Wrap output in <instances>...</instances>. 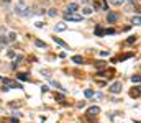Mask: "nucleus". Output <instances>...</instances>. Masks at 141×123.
Segmentation results:
<instances>
[{
    "instance_id": "obj_7",
    "label": "nucleus",
    "mask_w": 141,
    "mask_h": 123,
    "mask_svg": "<svg viewBox=\"0 0 141 123\" xmlns=\"http://www.w3.org/2000/svg\"><path fill=\"white\" fill-rule=\"evenodd\" d=\"M52 39H54V43H56V45L63 46V48H66V49H67V48H69V45H67V43H66V41H63V39H61V38H58V36H52Z\"/></svg>"
},
{
    "instance_id": "obj_24",
    "label": "nucleus",
    "mask_w": 141,
    "mask_h": 123,
    "mask_svg": "<svg viewBox=\"0 0 141 123\" xmlns=\"http://www.w3.org/2000/svg\"><path fill=\"white\" fill-rule=\"evenodd\" d=\"M41 74H45L46 79H51V76H49V72H48V71H41Z\"/></svg>"
},
{
    "instance_id": "obj_11",
    "label": "nucleus",
    "mask_w": 141,
    "mask_h": 123,
    "mask_svg": "<svg viewBox=\"0 0 141 123\" xmlns=\"http://www.w3.org/2000/svg\"><path fill=\"white\" fill-rule=\"evenodd\" d=\"M105 34V30L102 26H95V36H103Z\"/></svg>"
},
{
    "instance_id": "obj_14",
    "label": "nucleus",
    "mask_w": 141,
    "mask_h": 123,
    "mask_svg": "<svg viewBox=\"0 0 141 123\" xmlns=\"http://www.w3.org/2000/svg\"><path fill=\"white\" fill-rule=\"evenodd\" d=\"M20 79V81H23V82H26V81H30V77H28V74H25V72H21V74H18V76H16Z\"/></svg>"
},
{
    "instance_id": "obj_27",
    "label": "nucleus",
    "mask_w": 141,
    "mask_h": 123,
    "mask_svg": "<svg viewBox=\"0 0 141 123\" xmlns=\"http://www.w3.org/2000/svg\"><path fill=\"white\" fill-rule=\"evenodd\" d=\"M128 2H130V3H135V2H136V0H128Z\"/></svg>"
},
{
    "instance_id": "obj_15",
    "label": "nucleus",
    "mask_w": 141,
    "mask_h": 123,
    "mask_svg": "<svg viewBox=\"0 0 141 123\" xmlns=\"http://www.w3.org/2000/svg\"><path fill=\"white\" fill-rule=\"evenodd\" d=\"M92 12H94V10H92L90 7H84L82 8V15H92Z\"/></svg>"
},
{
    "instance_id": "obj_16",
    "label": "nucleus",
    "mask_w": 141,
    "mask_h": 123,
    "mask_svg": "<svg viewBox=\"0 0 141 123\" xmlns=\"http://www.w3.org/2000/svg\"><path fill=\"white\" fill-rule=\"evenodd\" d=\"M34 45H36L38 48H46V43L41 41V39H36V41H34Z\"/></svg>"
},
{
    "instance_id": "obj_10",
    "label": "nucleus",
    "mask_w": 141,
    "mask_h": 123,
    "mask_svg": "<svg viewBox=\"0 0 141 123\" xmlns=\"http://www.w3.org/2000/svg\"><path fill=\"white\" fill-rule=\"evenodd\" d=\"M97 113H100V108L97 107V105H94V107H90L89 110H87V115H97Z\"/></svg>"
},
{
    "instance_id": "obj_20",
    "label": "nucleus",
    "mask_w": 141,
    "mask_h": 123,
    "mask_svg": "<svg viewBox=\"0 0 141 123\" xmlns=\"http://www.w3.org/2000/svg\"><path fill=\"white\" fill-rule=\"evenodd\" d=\"M131 81H133L135 84H139V76H138V74H136V76H133V77H131Z\"/></svg>"
},
{
    "instance_id": "obj_5",
    "label": "nucleus",
    "mask_w": 141,
    "mask_h": 123,
    "mask_svg": "<svg viewBox=\"0 0 141 123\" xmlns=\"http://www.w3.org/2000/svg\"><path fill=\"white\" fill-rule=\"evenodd\" d=\"M77 10H79V5H77L76 2H70L69 5H67V8H66L64 13H77Z\"/></svg>"
},
{
    "instance_id": "obj_9",
    "label": "nucleus",
    "mask_w": 141,
    "mask_h": 123,
    "mask_svg": "<svg viewBox=\"0 0 141 123\" xmlns=\"http://www.w3.org/2000/svg\"><path fill=\"white\" fill-rule=\"evenodd\" d=\"M117 20H118L117 13H108V15H107V21H108V23H115Z\"/></svg>"
},
{
    "instance_id": "obj_17",
    "label": "nucleus",
    "mask_w": 141,
    "mask_h": 123,
    "mask_svg": "<svg viewBox=\"0 0 141 123\" xmlns=\"http://www.w3.org/2000/svg\"><path fill=\"white\" fill-rule=\"evenodd\" d=\"M110 3H113V5H123L125 0H110Z\"/></svg>"
},
{
    "instance_id": "obj_13",
    "label": "nucleus",
    "mask_w": 141,
    "mask_h": 123,
    "mask_svg": "<svg viewBox=\"0 0 141 123\" xmlns=\"http://www.w3.org/2000/svg\"><path fill=\"white\" fill-rule=\"evenodd\" d=\"M72 63H76V64H82V63H84L82 56H72Z\"/></svg>"
},
{
    "instance_id": "obj_25",
    "label": "nucleus",
    "mask_w": 141,
    "mask_h": 123,
    "mask_svg": "<svg viewBox=\"0 0 141 123\" xmlns=\"http://www.w3.org/2000/svg\"><path fill=\"white\" fill-rule=\"evenodd\" d=\"M82 2H84V3H90L92 0H82Z\"/></svg>"
},
{
    "instance_id": "obj_28",
    "label": "nucleus",
    "mask_w": 141,
    "mask_h": 123,
    "mask_svg": "<svg viewBox=\"0 0 141 123\" xmlns=\"http://www.w3.org/2000/svg\"><path fill=\"white\" fill-rule=\"evenodd\" d=\"M136 123H138V121H136Z\"/></svg>"
},
{
    "instance_id": "obj_26",
    "label": "nucleus",
    "mask_w": 141,
    "mask_h": 123,
    "mask_svg": "<svg viewBox=\"0 0 141 123\" xmlns=\"http://www.w3.org/2000/svg\"><path fill=\"white\" fill-rule=\"evenodd\" d=\"M2 2H3V3H8V2H10V0H2Z\"/></svg>"
},
{
    "instance_id": "obj_22",
    "label": "nucleus",
    "mask_w": 141,
    "mask_h": 123,
    "mask_svg": "<svg viewBox=\"0 0 141 123\" xmlns=\"http://www.w3.org/2000/svg\"><path fill=\"white\" fill-rule=\"evenodd\" d=\"M34 26H36V28H43V26H45V23H43V21H36V23H34Z\"/></svg>"
},
{
    "instance_id": "obj_3",
    "label": "nucleus",
    "mask_w": 141,
    "mask_h": 123,
    "mask_svg": "<svg viewBox=\"0 0 141 123\" xmlns=\"http://www.w3.org/2000/svg\"><path fill=\"white\" fill-rule=\"evenodd\" d=\"M3 84H5V87L8 90L10 89H21V84H18L15 81H10V79H3Z\"/></svg>"
},
{
    "instance_id": "obj_18",
    "label": "nucleus",
    "mask_w": 141,
    "mask_h": 123,
    "mask_svg": "<svg viewBox=\"0 0 141 123\" xmlns=\"http://www.w3.org/2000/svg\"><path fill=\"white\" fill-rule=\"evenodd\" d=\"M131 23H133V25H136V26H138V25H139V15H136V16H135V18H133V21H131Z\"/></svg>"
},
{
    "instance_id": "obj_12",
    "label": "nucleus",
    "mask_w": 141,
    "mask_h": 123,
    "mask_svg": "<svg viewBox=\"0 0 141 123\" xmlns=\"http://www.w3.org/2000/svg\"><path fill=\"white\" fill-rule=\"evenodd\" d=\"M48 15H49L51 18H54V16H58V10H56V8H48Z\"/></svg>"
},
{
    "instance_id": "obj_4",
    "label": "nucleus",
    "mask_w": 141,
    "mask_h": 123,
    "mask_svg": "<svg viewBox=\"0 0 141 123\" xmlns=\"http://www.w3.org/2000/svg\"><path fill=\"white\" fill-rule=\"evenodd\" d=\"M23 10H25V0H18V3L15 5L13 12H15L16 15H23Z\"/></svg>"
},
{
    "instance_id": "obj_6",
    "label": "nucleus",
    "mask_w": 141,
    "mask_h": 123,
    "mask_svg": "<svg viewBox=\"0 0 141 123\" xmlns=\"http://www.w3.org/2000/svg\"><path fill=\"white\" fill-rule=\"evenodd\" d=\"M66 30H67V23H66V21H61V23H58L54 26V31H66Z\"/></svg>"
},
{
    "instance_id": "obj_2",
    "label": "nucleus",
    "mask_w": 141,
    "mask_h": 123,
    "mask_svg": "<svg viewBox=\"0 0 141 123\" xmlns=\"http://www.w3.org/2000/svg\"><path fill=\"white\" fill-rule=\"evenodd\" d=\"M64 20L66 21H82V15H79V13H64Z\"/></svg>"
},
{
    "instance_id": "obj_8",
    "label": "nucleus",
    "mask_w": 141,
    "mask_h": 123,
    "mask_svg": "<svg viewBox=\"0 0 141 123\" xmlns=\"http://www.w3.org/2000/svg\"><path fill=\"white\" fill-rule=\"evenodd\" d=\"M33 15H34L33 8L31 7H25V10H23V16H25V18H30V16H33Z\"/></svg>"
},
{
    "instance_id": "obj_21",
    "label": "nucleus",
    "mask_w": 141,
    "mask_h": 123,
    "mask_svg": "<svg viewBox=\"0 0 141 123\" xmlns=\"http://www.w3.org/2000/svg\"><path fill=\"white\" fill-rule=\"evenodd\" d=\"M15 38H16L15 33H10V34H8V41H15Z\"/></svg>"
},
{
    "instance_id": "obj_23",
    "label": "nucleus",
    "mask_w": 141,
    "mask_h": 123,
    "mask_svg": "<svg viewBox=\"0 0 141 123\" xmlns=\"http://www.w3.org/2000/svg\"><path fill=\"white\" fill-rule=\"evenodd\" d=\"M115 33V30L113 28H108V30H105V34H113Z\"/></svg>"
},
{
    "instance_id": "obj_1",
    "label": "nucleus",
    "mask_w": 141,
    "mask_h": 123,
    "mask_svg": "<svg viewBox=\"0 0 141 123\" xmlns=\"http://www.w3.org/2000/svg\"><path fill=\"white\" fill-rule=\"evenodd\" d=\"M121 89H123L121 82H120V81H117V82H113V84L108 87V92H110V94H120Z\"/></svg>"
},
{
    "instance_id": "obj_19",
    "label": "nucleus",
    "mask_w": 141,
    "mask_h": 123,
    "mask_svg": "<svg viewBox=\"0 0 141 123\" xmlns=\"http://www.w3.org/2000/svg\"><path fill=\"white\" fill-rule=\"evenodd\" d=\"M84 94H85V97H92V95H94V90H90V89H87L85 92H84Z\"/></svg>"
}]
</instances>
